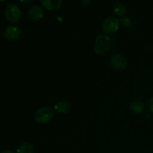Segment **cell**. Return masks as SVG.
<instances>
[{
    "label": "cell",
    "mask_w": 153,
    "mask_h": 153,
    "mask_svg": "<svg viewBox=\"0 0 153 153\" xmlns=\"http://www.w3.org/2000/svg\"><path fill=\"white\" fill-rule=\"evenodd\" d=\"M34 149L32 144L25 142L19 145L16 149V153H34Z\"/></svg>",
    "instance_id": "cell-12"
},
{
    "label": "cell",
    "mask_w": 153,
    "mask_h": 153,
    "mask_svg": "<svg viewBox=\"0 0 153 153\" xmlns=\"http://www.w3.org/2000/svg\"><path fill=\"white\" fill-rule=\"evenodd\" d=\"M129 108L133 114H140L144 111L145 104L140 100H134L130 103Z\"/></svg>",
    "instance_id": "cell-10"
},
{
    "label": "cell",
    "mask_w": 153,
    "mask_h": 153,
    "mask_svg": "<svg viewBox=\"0 0 153 153\" xmlns=\"http://www.w3.org/2000/svg\"><path fill=\"white\" fill-rule=\"evenodd\" d=\"M112 11L117 17H124L126 13V8L123 3L117 1L112 5Z\"/></svg>",
    "instance_id": "cell-11"
},
{
    "label": "cell",
    "mask_w": 153,
    "mask_h": 153,
    "mask_svg": "<svg viewBox=\"0 0 153 153\" xmlns=\"http://www.w3.org/2000/svg\"><path fill=\"white\" fill-rule=\"evenodd\" d=\"M20 1L22 3H25V4H27V3L31 2V0H20Z\"/></svg>",
    "instance_id": "cell-17"
},
{
    "label": "cell",
    "mask_w": 153,
    "mask_h": 153,
    "mask_svg": "<svg viewBox=\"0 0 153 153\" xmlns=\"http://www.w3.org/2000/svg\"><path fill=\"white\" fill-rule=\"evenodd\" d=\"M5 0H0V2H2V1H4Z\"/></svg>",
    "instance_id": "cell-18"
},
{
    "label": "cell",
    "mask_w": 153,
    "mask_h": 153,
    "mask_svg": "<svg viewBox=\"0 0 153 153\" xmlns=\"http://www.w3.org/2000/svg\"><path fill=\"white\" fill-rule=\"evenodd\" d=\"M54 108L58 114H64L68 113L71 110L72 105L71 103L69 101H67V100H61L56 102L55 106H54Z\"/></svg>",
    "instance_id": "cell-9"
},
{
    "label": "cell",
    "mask_w": 153,
    "mask_h": 153,
    "mask_svg": "<svg viewBox=\"0 0 153 153\" xmlns=\"http://www.w3.org/2000/svg\"><path fill=\"white\" fill-rule=\"evenodd\" d=\"M81 4L83 6H88V4H91V0H80Z\"/></svg>",
    "instance_id": "cell-15"
},
{
    "label": "cell",
    "mask_w": 153,
    "mask_h": 153,
    "mask_svg": "<svg viewBox=\"0 0 153 153\" xmlns=\"http://www.w3.org/2000/svg\"><path fill=\"white\" fill-rule=\"evenodd\" d=\"M120 25V21L116 16H111L105 18L102 24L101 29L106 35L112 34L118 31Z\"/></svg>",
    "instance_id": "cell-3"
},
{
    "label": "cell",
    "mask_w": 153,
    "mask_h": 153,
    "mask_svg": "<svg viewBox=\"0 0 153 153\" xmlns=\"http://www.w3.org/2000/svg\"><path fill=\"white\" fill-rule=\"evenodd\" d=\"M22 11L19 5L15 3H10L4 10V17L10 24H16L20 20Z\"/></svg>",
    "instance_id": "cell-2"
},
{
    "label": "cell",
    "mask_w": 153,
    "mask_h": 153,
    "mask_svg": "<svg viewBox=\"0 0 153 153\" xmlns=\"http://www.w3.org/2000/svg\"><path fill=\"white\" fill-rule=\"evenodd\" d=\"M28 19L32 22H37L43 18V10L41 6L34 4L31 6L27 13Z\"/></svg>",
    "instance_id": "cell-6"
},
{
    "label": "cell",
    "mask_w": 153,
    "mask_h": 153,
    "mask_svg": "<svg viewBox=\"0 0 153 153\" xmlns=\"http://www.w3.org/2000/svg\"><path fill=\"white\" fill-rule=\"evenodd\" d=\"M4 37L8 41L16 40L21 35V30L19 27L15 25H10L6 27L4 30Z\"/></svg>",
    "instance_id": "cell-7"
},
{
    "label": "cell",
    "mask_w": 153,
    "mask_h": 153,
    "mask_svg": "<svg viewBox=\"0 0 153 153\" xmlns=\"http://www.w3.org/2000/svg\"><path fill=\"white\" fill-rule=\"evenodd\" d=\"M0 153H14V152H13L12 150H8V149H7V150H4Z\"/></svg>",
    "instance_id": "cell-16"
},
{
    "label": "cell",
    "mask_w": 153,
    "mask_h": 153,
    "mask_svg": "<svg viewBox=\"0 0 153 153\" xmlns=\"http://www.w3.org/2000/svg\"><path fill=\"white\" fill-rule=\"evenodd\" d=\"M110 64L117 71H123L128 67V61L126 57L119 53L114 54L111 57Z\"/></svg>",
    "instance_id": "cell-5"
},
{
    "label": "cell",
    "mask_w": 153,
    "mask_h": 153,
    "mask_svg": "<svg viewBox=\"0 0 153 153\" xmlns=\"http://www.w3.org/2000/svg\"><path fill=\"white\" fill-rule=\"evenodd\" d=\"M111 46V40L108 36L99 34L96 37L94 42V51L97 55H104L110 49Z\"/></svg>",
    "instance_id": "cell-1"
},
{
    "label": "cell",
    "mask_w": 153,
    "mask_h": 153,
    "mask_svg": "<svg viewBox=\"0 0 153 153\" xmlns=\"http://www.w3.org/2000/svg\"><path fill=\"white\" fill-rule=\"evenodd\" d=\"M148 108H149V110L153 113V96L148 100Z\"/></svg>",
    "instance_id": "cell-14"
},
{
    "label": "cell",
    "mask_w": 153,
    "mask_h": 153,
    "mask_svg": "<svg viewBox=\"0 0 153 153\" xmlns=\"http://www.w3.org/2000/svg\"><path fill=\"white\" fill-rule=\"evenodd\" d=\"M53 116V109L49 105H44L37 109L34 115V119L38 123L46 124L52 119Z\"/></svg>",
    "instance_id": "cell-4"
},
{
    "label": "cell",
    "mask_w": 153,
    "mask_h": 153,
    "mask_svg": "<svg viewBox=\"0 0 153 153\" xmlns=\"http://www.w3.org/2000/svg\"><path fill=\"white\" fill-rule=\"evenodd\" d=\"M41 5L46 10L49 11H55L58 10L62 5V0H40Z\"/></svg>",
    "instance_id": "cell-8"
},
{
    "label": "cell",
    "mask_w": 153,
    "mask_h": 153,
    "mask_svg": "<svg viewBox=\"0 0 153 153\" xmlns=\"http://www.w3.org/2000/svg\"><path fill=\"white\" fill-rule=\"evenodd\" d=\"M120 24L122 25V26L123 28H129L131 25V19H130L128 16H124L120 20Z\"/></svg>",
    "instance_id": "cell-13"
}]
</instances>
